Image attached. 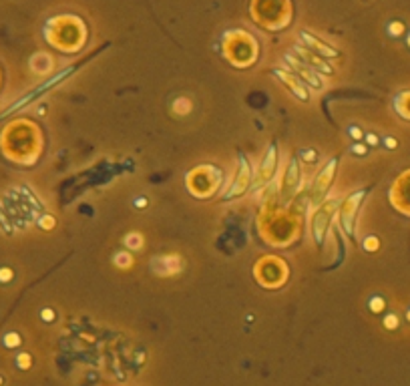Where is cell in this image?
Instances as JSON below:
<instances>
[{"label": "cell", "mask_w": 410, "mask_h": 386, "mask_svg": "<svg viewBox=\"0 0 410 386\" xmlns=\"http://www.w3.org/2000/svg\"><path fill=\"white\" fill-rule=\"evenodd\" d=\"M151 270L157 276H173V274H179L183 270V260L181 255H159V258H153L151 260Z\"/></svg>", "instance_id": "obj_1"}, {"label": "cell", "mask_w": 410, "mask_h": 386, "mask_svg": "<svg viewBox=\"0 0 410 386\" xmlns=\"http://www.w3.org/2000/svg\"><path fill=\"white\" fill-rule=\"evenodd\" d=\"M362 192H356L352 195L350 199L344 203V208H342V212H340V224H342V228H344V232L346 233H354V228H352V224H354V215H356V205H358V201L362 199Z\"/></svg>", "instance_id": "obj_2"}, {"label": "cell", "mask_w": 410, "mask_h": 386, "mask_svg": "<svg viewBox=\"0 0 410 386\" xmlns=\"http://www.w3.org/2000/svg\"><path fill=\"white\" fill-rule=\"evenodd\" d=\"M330 217H332L330 208H322V210H318L316 217H314V237H316V242H318V244H322V242H324V233H326V230H328Z\"/></svg>", "instance_id": "obj_3"}, {"label": "cell", "mask_w": 410, "mask_h": 386, "mask_svg": "<svg viewBox=\"0 0 410 386\" xmlns=\"http://www.w3.org/2000/svg\"><path fill=\"white\" fill-rule=\"evenodd\" d=\"M275 147H270L268 149V153L264 157V161H262V167H259V183H264V181H268V179H272L273 171H275Z\"/></svg>", "instance_id": "obj_4"}, {"label": "cell", "mask_w": 410, "mask_h": 386, "mask_svg": "<svg viewBox=\"0 0 410 386\" xmlns=\"http://www.w3.org/2000/svg\"><path fill=\"white\" fill-rule=\"evenodd\" d=\"M248 183H250V167H248V161L241 159V171H239V177L235 179V183L232 185V190H230V193H228L225 197L230 199V197H234V195H239V193L248 187Z\"/></svg>", "instance_id": "obj_5"}, {"label": "cell", "mask_w": 410, "mask_h": 386, "mask_svg": "<svg viewBox=\"0 0 410 386\" xmlns=\"http://www.w3.org/2000/svg\"><path fill=\"white\" fill-rule=\"evenodd\" d=\"M334 169H336V159H332L330 163H328V167L322 171V175H320V183H316V190H314V199L318 201L322 195H324V192H326V187H328V183H330V174H332Z\"/></svg>", "instance_id": "obj_6"}, {"label": "cell", "mask_w": 410, "mask_h": 386, "mask_svg": "<svg viewBox=\"0 0 410 386\" xmlns=\"http://www.w3.org/2000/svg\"><path fill=\"white\" fill-rule=\"evenodd\" d=\"M300 185V177H298V161H292L290 169H288V177H286V187H288V195H293L298 192Z\"/></svg>", "instance_id": "obj_7"}, {"label": "cell", "mask_w": 410, "mask_h": 386, "mask_svg": "<svg viewBox=\"0 0 410 386\" xmlns=\"http://www.w3.org/2000/svg\"><path fill=\"white\" fill-rule=\"evenodd\" d=\"M125 246H127L129 250H141V248H143V235L135 232L125 235Z\"/></svg>", "instance_id": "obj_8"}, {"label": "cell", "mask_w": 410, "mask_h": 386, "mask_svg": "<svg viewBox=\"0 0 410 386\" xmlns=\"http://www.w3.org/2000/svg\"><path fill=\"white\" fill-rule=\"evenodd\" d=\"M173 111H176L177 115H187V113L191 111V103H189V99L179 96L176 103H173Z\"/></svg>", "instance_id": "obj_9"}, {"label": "cell", "mask_w": 410, "mask_h": 386, "mask_svg": "<svg viewBox=\"0 0 410 386\" xmlns=\"http://www.w3.org/2000/svg\"><path fill=\"white\" fill-rule=\"evenodd\" d=\"M115 264H117L119 268H129L133 264V258H131V253L119 251L117 255H115Z\"/></svg>", "instance_id": "obj_10"}, {"label": "cell", "mask_w": 410, "mask_h": 386, "mask_svg": "<svg viewBox=\"0 0 410 386\" xmlns=\"http://www.w3.org/2000/svg\"><path fill=\"white\" fill-rule=\"evenodd\" d=\"M352 149H354V153H366V149H364V147H360V145H354Z\"/></svg>", "instance_id": "obj_11"}, {"label": "cell", "mask_w": 410, "mask_h": 386, "mask_svg": "<svg viewBox=\"0 0 410 386\" xmlns=\"http://www.w3.org/2000/svg\"><path fill=\"white\" fill-rule=\"evenodd\" d=\"M394 324H396V318H394V316H388V318H386V326H394Z\"/></svg>", "instance_id": "obj_12"}, {"label": "cell", "mask_w": 410, "mask_h": 386, "mask_svg": "<svg viewBox=\"0 0 410 386\" xmlns=\"http://www.w3.org/2000/svg\"><path fill=\"white\" fill-rule=\"evenodd\" d=\"M372 308L380 310V300H378V298H376V300H372Z\"/></svg>", "instance_id": "obj_13"}, {"label": "cell", "mask_w": 410, "mask_h": 386, "mask_svg": "<svg viewBox=\"0 0 410 386\" xmlns=\"http://www.w3.org/2000/svg\"><path fill=\"white\" fill-rule=\"evenodd\" d=\"M352 135H354V137H360V131H358L356 127H352Z\"/></svg>", "instance_id": "obj_14"}, {"label": "cell", "mask_w": 410, "mask_h": 386, "mask_svg": "<svg viewBox=\"0 0 410 386\" xmlns=\"http://www.w3.org/2000/svg\"><path fill=\"white\" fill-rule=\"evenodd\" d=\"M135 203L137 205H145V203H147V199H137Z\"/></svg>", "instance_id": "obj_15"}]
</instances>
